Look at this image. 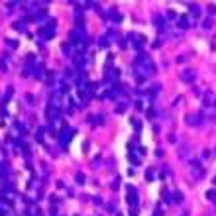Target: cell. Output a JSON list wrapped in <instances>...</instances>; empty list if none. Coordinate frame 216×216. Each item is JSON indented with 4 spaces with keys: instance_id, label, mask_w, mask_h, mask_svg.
<instances>
[{
    "instance_id": "cell-1",
    "label": "cell",
    "mask_w": 216,
    "mask_h": 216,
    "mask_svg": "<svg viewBox=\"0 0 216 216\" xmlns=\"http://www.w3.org/2000/svg\"><path fill=\"white\" fill-rule=\"evenodd\" d=\"M187 122H189V126H200L203 124V114H189Z\"/></svg>"
},
{
    "instance_id": "cell-2",
    "label": "cell",
    "mask_w": 216,
    "mask_h": 216,
    "mask_svg": "<svg viewBox=\"0 0 216 216\" xmlns=\"http://www.w3.org/2000/svg\"><path fill=\"white\" fill-rule=\"evenodd\" d=\"M177 26L181 28V30H187V28H191V18H189V16H179V20H177Z\"/></svg>"
},
{
    "instance_id": "cell-3",
    "label": "cell",
    "mask_w": 216,
    "mask_h": 216,
    "mask_svg": "<svg viewBox=\"0 0 216 216\" xmlns=\"http://www.w3.org/2000/svg\"><path fill=\"white\" fill-rule=\"evenodd\" d=\"M181 79H183L185 83H191V81H195V71H191V69H189V71H183V73H181Z\"/></svg>"
},
{
    "instance_id": "cell-4",
    "label": "cell",
    "mask_w": 216,
    "mask_h": 216,
    "mask_svg": "<svg viewBox=\"0 0 216 216\" xmlns=\"http://www.w3.org/2000/svg\"><path fill=\"white\" fill-rule=\"evenodd\" d=\"M204 102H206V106H210V102H214L212 106H216V98H214V94H212V92H208V94L204 96Z\"/></svg>"
},
{
    "instance_id": "cell-5",
    "label": "cell",
    "mask_w": 216,
    "mask_h": 216,
    "mask_svg": "<svg viewBox=\"0 0 216 216\" xmlns=\"http://www.w3.org/2000/svg\"><path fill=\"white\" fill-rule=\"evenodd\" d=\"M193 171L196 173V177H203L204 175V171H203V167H200V163H195V165H193Z\"/></svg>"
},
{
    "instance_id": "cell-6",
    "label": "cell",
    "mask_w": 216,
    "mask_h": 216,
    "mask_svg": "<svg viewBox=\"0 0 216 216\" xmlns=\"http://www.w3.org/2000/svg\"><path fill=\"white\" fill-rule=\"evenodd\" d=\"M173 196H175L173 200H175L177 204H181V203H183V193H181V191H177V193H175V195H173Z\"/></svg>"
},
{
    "instance_id": "cell-7",
    "label": "cell",
    "mask_w": 216,
    "mask_h": 216,
    "mask_svg": "<svg viewBox=\"0 0 216 216\" xmlns=\"http://www.w3.org/2000/svg\"><path fill=\"white\" fill-rule=\"evenodd\" d=\"M206 198H208V200H216V191H208V193H206Z\"/></svg>"
},
{
    "instance_id": "cell-8",
    "label": "cell",
    "mask_w": 216,
    "mask_h": 216,
    "mask_svg": "<svg viewBox=\"0 0 216 216\" xmlns=\"http://www.w3.org/2000/svg\"><path fill=\"white\" fill-rule=\"evenodd\" d=\"M203 28H204V30H210V28H212V20H204Z\"/></svg>"
},
{
    "instance_id": "cell-9",
    "label": "cell",
    "mask_w": 216,
    "mask_h": 216,
    "mask_svg": "<svg viewBox=\"0 0 216 216\" xmlns=\"http://www.w3.org/2000/svg\"><path fill=\"white\" fill-rule=\"evenodd\" d=\"M198 14H200V8L195 4V6H193V16H198Z\"/></svg>"
},
{
    "instance_id": "cell-10",
    "label": "cell",
    "mask_w": 216,
    "mask_h": 216,
    "mask_svg": "<svg viewBox=\"0 0 216 216\" xmlns=\"http://www.w3.org/2000/svg\"><path fill=\"white\" fill-rule=\"evenodd\" d=\"M208 12L210 14H216V6H208Z\"/></svg>"
},
{
    "instance_id": "cell-11",
    "label": "cell",
    "mask_w": 216,
    "mask_h": 216,
    "mask_svg": "<svg viewBox=\"0 0 216 216\" xmlns=\"http://www.w3.org/2000/svg\"><path fill=\"white\" fill-rule=\"evenodd\" d=\"M183 216H189V214H183Z\"/></svg>"
}]
</instances>
